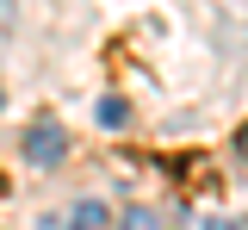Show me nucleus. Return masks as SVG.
Instances as JSON below:
<instances>
[{"label": "nucleus", "instance_id": "obj_1", "mask_svg": "<svg viewBox=\"0 0 248 230\" xmlns=\"http://www.w3.org/2000/svg\"><path fill=\"white\" fill-rule=\"evenodd\" d=\"M19 149H25V162H31V168H56L62 156H68V131H62L56 118H31Z\"/></svg>", "mask_w": 248, "mask_h": 230}, {"label": "nucleus", "instance_id": "obj_5", "mask_svg": "<svg viewBox=\"0 0 248 230\" xmlns=\"http://www.w3.org/2000/svg\"><path fill=\"white\" fill-rule=\"evenodd\" d=\"M205 230H248V224H236V218H205Z\"/></svg>", "mask_w": 248, "mask_h": 230}, {"label": "nucleus", "instance_id": "obj_6", "mask_svg": "<svg viewBox=\"0 0 248 230\" xmlns=\"http://www.w3.org/2000/svg\"><path fill=\"white\" fill-rule=\"evenodd\" d=\"M236 149H242V156H248V131H242V137H236Z\"/></svg>", "mask_w": 248, "mask_h": 230}, {"label": "nucleus", "instance_id": "obj_3", "mask_svg": "<svg viewBox=\"0 0 248 230\" xmlns=\"http://www.w3.org/2000/svg\"><path fill=\"white\" fill-rule=\"evenodd\" d=\"M124 118H130V106H124V99H99V125H106V131H118Z\"/></svg>", "mask_w": 248, "mask_h": 230}, {"label": "nucleus", "instance_id": "obj_2", "mask_svg": "<svg viewBox=\"0 0 248 230\" xmlns=\"http://www.w3.org/2000/svg\"><path fill=\"white\" fill-rule=\"evenodd\" d=\"M106 218H112V212H106L99 199H81V205L68 212V230H106Z\"/></svg>", "mask_w": 248, "mask_h": 230}, {"label": "nucleus", "instance_id": "obj_4", "mask_svg": "<svg viewBox=\"0 0 248 230\" xmlns=\"http://www.w3.org/2000/svg\"><path fill=\"white\" fill-rule=\"evenodd\" d=\"M124 230H161V218H155L149 205H137V212H124Z\"/></svg>", "mask_w": 248, "mask_h": 230}]
</instances>
